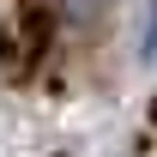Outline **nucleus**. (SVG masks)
<instances>
[{
	"label": "nucleus",
	"mask_w": 157,
	"mask_h": 157,
	"mask_svg": "<svg viewBox=\"0 0 157 157\" xmlns=\"http://www.w3.org/2000/svg\"><path fill=\"white\" fill-rule=\"evenodd\" d=\"M139 60H157V0H145V18H139Z\"/></svg>",
	"instance_id": "obj_1"
}]
</instances>
